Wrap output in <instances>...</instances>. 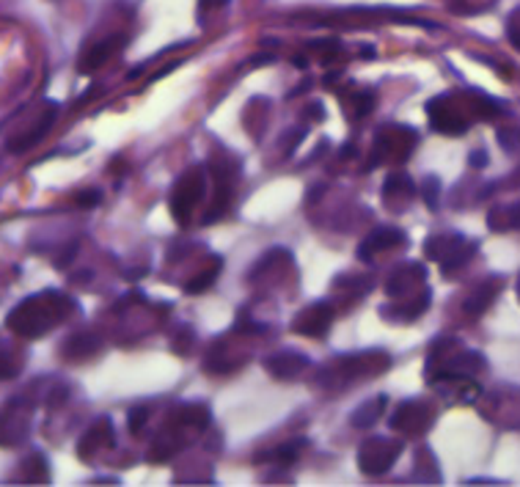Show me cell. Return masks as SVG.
<instances>
[{
  "label": "cell",
  "instance_id": "obj_1",
  "mask_svg": "<svg viewBox=\"0 0 520 487\" xmlns=\"http://www.w3.org/2000/svg\"><path fill=\"white\" fill-rule=\"evenodd\" d=\"M77 311V303L56 290L39 292L14 306L6 317V328L22 339H42L56 325L66 322Z\"/></svg>",
  "mask_w": 520,
  "mask_h": 487
},
{
  "label": "cell",
  "instance_id": "obj_2",
  "mask_svg": "<svg viewBox=\"0 0 520 487\" xmlns=\"http://www.w3.org/2000/svg\"><path fill=\"white\" fill-rule=\"evenodd\" d=\"M501 113L498 102L482 91L465 94H441L427 102V118L435 133L441 135H463L468 133L473 118H496Z\"/></svg>",
  "mask_w": 520,
  "mask_h": 487
},
{
  "label": "cell",
  "instance_id": "obj_3",
  "mask_svg": "<svg viewBox=\"0 0 520 487\" xmlns=\"http://www.w3.org/2000/svg\"><path fill=\"white\" fill-rule=\"evenodd\" d=\"M476 251H479V242L463 234H432L424 242V257L441 265L444 275H455V270L465 267Z\"/></svg>",
  "mask_w": 520,
  "mask_h": 487
},
{
  "label": "cell",
  "instance_id": "obj_4",
  "mask_svg": "<svg viewBox=\"0 0 520 487\" xmlns=\"http://www.w3.org/2000/svg\"><path fill=\"white\" fill-rule=\"evenodd\" d=\"M204 193H207V169L204 166H193L179 177V182L171 190V215L179 226L190 223L195 207L202 204Z\"/></svg>",
  "mask_w": 520,
  "mask_h": 487
},
{
  "label": "cell",
  "instance_id": "obj_5",
  "mask_svg": "<svg viewBox=\"0 0 520 487\" xmlns=\"http://www.w3.org/2000/svg\"><path fill=\"white\" fill-rule=\"evenodd\" d=\"M419 143V133L405 125H386L377 130L372 143V162L369 166H383V162H405Z\"/></svg>",
  "mask_w": 520,
  "mask_h": 487
},
{
  "label": "cell",
  "instance_id": "obj_6",
  "mask_svg": "<svg viewBox=\"0 0 520 487\" xmlns=\"http://www.w3.org/2000/svg\"><path fill=\"white\" fill-rule=\"evenodd\" d=\"M405 452L403 438H386V435H372L361 446H358V468L367 476H383L394 468L399 455Z\"/></svg>",
  "mask_w": 520,
  "mask_h": 487
},
{
  "label": "cell",
  "instance_id": "obj_7",
  "mask_svg": "<svg viewBox=\"0 0 520 487\" xmlns=\"http://www.w3.org/2000/svg\"><path fill=\"white\" fill-rule=\"evenodd\" d=\"M391 367V355L383 350H364V352H350V355H339L334 375H342L344 383H355V380H367V378H377Z\"/></svg>",
  "mask_w": 520,
  "mask_h": 487
},
{
  "label": "cell",
  "instance_id": "obj_8",
  "mask_svg": "<svg viewBox=\"0 0 520 487\" xmlns=\"http://www.w3.org/2000/svg\"><path fill=\"white\" fill-rule=\"evenodd\" d=\"M435 422L432 404L424 399H405L403 404H396V411L391 413L388 424L399 435H424Z\"/></svg>",
  "mask_w": 520,
  "mask_h": 487
},
{
  "label": "cell",
  "instance_id": "obj_9",
  "mask_svg": "<svg viewBox=\"0 0 520 487\" xmlns=\"http://www.w3.org/2000/svg\"><path fill=\"white\" fill-rule=\"evenodd\" d=\"M331 325H334V309L328 303H311L295 314L292 331L306 339H325Z\"/></svg>",
  "mask_w": 520,
  "mask_h": 487
},
{
  "label": "cell",
  "instance_id": "obj_10",
  "mask_svg": "<svg viewBox=\"0 0 520 487\" xmlns=\"http://www.w3.org/2000/svg\"><path fill=\"white\" fill-rule=\"evenodd\" d=\"M424 278H427V267L421 262L399 265L386 281V295L396 298V300H405V298L416 295L419 290H424Z\"/></svg>",
  "mask_w": 520,
  "mask_h": 487
},
{
  "label": "cell",
  "instance_id": "obj_11",
  "mask_svg": "<svg viewBox=\"0 0 520 487\" xmlns=\"http://www.w3.org/2000/svg\"><path fill=\"white\" fill-rule=\"evenodd\" d=\"M30 430V411L22 399L9 402L0 413V446H17L28 438Z\"/></svg>",
  "mask_w": 520,
  "mask_h": 487
},
{
  "label": "cell",
  "instance_id": "obj_12",
  "mask_svg": "<svg viewBox=\"0 0 520 487\" xmlns=\"http://www.w3.org/2000/svg\"><path fill=\"white\" fill-rule=\"evenodd\" d=\"M399 246H408V234L403 229H394V226H380L361 239V246H358V259L372 262L375 257H380L391 248H399Z\"/></svg>",
  "mask_w": 520,
  "mask_h": 487
},
{
  "label": "cell",
  "instance_id": "obj_13",
  "mask_svg": "<svg viewBox=\"0 0 520 487\" xmlns=\"http://www.w3.org/2000/svg\"><path fill=\"white\" fill-rule=\"evenodd\" d=\"M311 367V361L308 355L298 352V350H282V352H275L270 358H264V370L278 378V380H295L300 378L306 370Z\"/></svg>",
  "mask_w": 520,
  "mask_h": 487
},
{
  "label": "cell",
  "instance_id": "obj_14",
  "mask_svg": "<svg viewBox=\"0 0 520 487\" xmlns=\"http://www.w3.org/2000/svg\"><path fill=\"white\" fill-rule=\"evenodd\" d=\"M416 196V182L405 171H391L383 182V201L388 210H405Z\"/></svg>",
  "mask_w": 520,
  "mask_h": 487
},
{
  "label": "cell",
  "instance_id": "obj_15",
  "mask_svg": "<svg viewBox=\"0 0 520 487\" xmlns=\"http://www.w3.org/2000/svg\"><path fill=\"white\" fill-rule=\"evenodd\" d=\"M108 446H113V422L110 419H97L94 424H91V430L80 438V443H77V455L83 457V460H89V457H94L97 452H102V449H108Z\"/></svg>",
  "mask_w": 520,
  "mask_h": 487
},
{
  "label": "cell",
  "instance_id": "obj_16",
  "mask_svg": "<svg viewBox=\"0 0 520 487\" xmlns=\"http://www.w3.org/2000/svg\"><path fill=\"white\" fill-rule=\"evenodd\" d=\"M429 300H432V295H429V290L424 287L421 295L416 292V295H411V298H405V300H396V306H388V309H383L380 314H383L386 319H391V322H416V319L429 309Z\"/></svg>",
  "mask_w": 520,
  "mask_h": 487
},
{
  "label": "cell",
  "instance_id": "obj_17",
  "mask_svg": "<svg viewBox=\"0 0 520 487\" xmlns=\"http://www.w3.org/2000/svg\"><path fill=\"white\" fill-rule=\"evenodd\" d=\"M125 48V36H113V39H102V42H97L83 58H80V72L89 74V72H97L102 64H108L118 50Z\"/></svg>",
  "mask_w": 520,
  "mask_h": 487
},
{
  "label": "cell",
  "instance_id": "obj_18",
  "mask_svg": "<svg viewBox=\"0 0 520 487\" xmlns=\"http://www.w3.org/2000/svg\"><path fill=\"white\" fill-rule=\"evenodd\" d=\"M386 402H388V399H386L383 394H377V396L361 402V404H358V408L350 413V424H352L355 430H369V427H375L377 419H380L383 411H386Z\"/></svg>",
  "mask_w": 520,
  "mask_h": 487
},
{
  "label": "cell",
  "instance_id": "obj_19",
  "mask_svg": "<svg viewBox=\"0 0 520 487\" xmlns=\"http://www.w3.org/2000/svg\"><path fill=\"white\" fill-rule=\"evenodd\" d=\"M501 292V281L498 278H488V281H482L479 287L473 290V295L463 303V309H465V314L468 317H476V314H482L493 300H496V295Z\"/></svg>",
  "mask_w": 520,
  "mask_h": 487
},
{
  "label": "cell",
  "instance_id": "obj_20",
  "mask_svg": "<svg viewBox=\"0 0 520 487\" xmlns=\"http://www.w3.org/2000/svg\"><path fill=\"white\" fill-rule=\"evenodd\" d=\"M56 116H58V105H48V110L42 113V118H39V125L30 130V133H25V135H20L17 141H9V149L12 152H25V149H30L33 143H39V141H42L45 135H48V130H50V125H53V121H56Z\"/></svg>",
  "mask_w": 520,
  "mask_h": 487
},
{
  "label": "cell",
  "instance_id": "obj_21",
  "mask_svg": "<svg viewBox=\"0 0 520 487\" xmlns=\"http://www.w3.org/2000/svg\"><path fill=\"white\" fill-rule=\"evenodd\" d=\"M210 419H212L210 408H207V404H198V402L179 404L177 413H174V422H177L179 427H190V430H198V432L207 430Z\"/></svg>",
  "mask_w": 520,
  "mask_h": 487
},
{
  "label": "cell",
  "instance_id": "obj_22",
  "mask_svg": "<svg viewBox=\"0 0 520 487\" xmlns=\"http://www.w3.org/2000/svg\"><path fill=\"white\" fill-rule=\"evenodd\" d=\"M64 358L66 361H86L100 350V339L94 334H74L64 342Z\"/></svg>",
  "mask_w": 520,
  "mask_h": 487
},
{
  "label": "cell",
  "instance_id": "obj_23",
  "mask_svg": "<svg viewBox=\"0 0 520 487\" xmlns=\"http://www.w3.org/2000/svg\"><path fill=\"white\" fill-rule=\"evenodd\" d=\"M223 270V262L221 259H212V265L204 270V273H198V275H193L187 283H185V292L187 295H202V292H207L212 283H215V278H218V273Z\"/></svg>",
  "mask_w": 520,
  "mask_h": 487
},
{
  "label": "cell",
  "instance_id": "obj_24",
  "mask_svg": "<svg viewBox=\"0 0 520 487\" xmlns=\"http://www.w3.org/2000/svg\"><path fill=\"white\" fill-rule=\"evenodd\" d=\"M416 476L424 482V484H435L441 482V468H438L435 457L429 449H419L416 452Z\"/></svg>",
  "mask_w": 520,
  "mask_h": 487
},
{
  "label": "cell",
  "instance_id": "obj_25",
  "mask_svg": "<svg viewBox=\"0 0 520 487\" xmlns=\"http://www.w3.org/2000/svg\"><path fill=\"white\" fill-rule=\"evenodd\" d=\"M22 479L25 482H33V484H45L50 479V468H48V460L42 455H33L22 463Z\"/></svg>",
  "mask_w": 520,
  "mask_h": 487
},
{
  "label": "cell",
  "instance_id": "obj_26",
  "mask_svg": "<svg viewBox=\"0 0 520 487\" xmlns=\"http://www.w3.org/2000/svg\"><path fill=\"white\" fill-rule=\"evenodd\" d=\"M375 100H377V94L369 91V89L355 91L352 100H350V116H352V118H364V116L375 108Z\"/></svg>",
  "mask_w": 520,
  "mask_h": 487
},
{
  "label": "cell",
  "instance_id": "obj_27",
  "mask_svg": "<svg viewBox=\"0 0 520 487\" xmlns=\"http://www.w3.org/2000/svg\"><path fill=\"white\" fill-rule=\"evenodd\" d=\"M25 358L14 355V350H0V380H12L20 375Z\"/></svg>",
  "mask_w": 520,
  "mask_h": 487
},
{
  "label": "cell",
  "instance_id": "obj_28",
  "mask_svg": "<svg viewBox=\"0 0 520 487\" xmlns=\"http://www.w3.org/2000/svg\"><path fill=\"white\" fill-rule=\"evenodd\" d=\"M490 215L504 218V221H498L496 226H490V229H496V231H504V229H520V201H517V204H512V207L493 210Z\"/></svg>",
  "mask_w": 520,
  "mask_h": 487
},
{
  "label": "cell",
  "instance_id": "obj_29",
  "mask_svg": "<svg viewBox=\"0 0 520 487\" xmlns=\"http://www.w3.org/2000/svg\"><path fill=\"white\" fill-rule=\"evenodd\" d=\"M419 193H421L424 204H427L429 210H438V196H441V182H438L435 177H427V179L421 182Z\"/></svg>",
  "mask_w": 520,
  "mask_h": 487
},
{
  "label": "cell",
  "instance_id": "obj_30",
  "mask_svg": "<svg viewBox=\"0 0 520 487\" xmlns=\"http://www.w3.org/2000/svg\"><path fill=\"white\" fill-rule=\"evenodd\" d=\"M190 350H193V331L187 328V325H182V328L177 331V336H174V352L187 355Z\"/></svg>",
  "mask_w": 520,
  "mask_h": 487
},
{
  "label": "cell",
  "instance_id": "obj_31",
  "mask_svg": "<svg viewBox=\"0 0 520 487\" xmlns=\"http://www.w3.org/2000/svg\"><path fill=\"white\" fill-rule=\"evenodd\" d=\"M300 449H303V440H298V443H290V446H282V449L275 452V460L282 463V465H292V463L298 460Z\"/></svg>",
  "mask_w": 520,
  "mask_h": 487
},
{
  "label": "cell",
  "instance_id": "obj_32",
  "mask_svg": "<svg viewBox=\"0 0 520 487\" xmlns=\"http://www.w3.org/2000/svg\"><path fill=\"white\" fill-rule=\"evenodd\" d=\"M507 36H509V42L515 50H520V6L509 14L507 20Z\"/></svg>",
  "mask_w": 520,
  "mask_h": 487
},
{
  "label": "cell",
  "instance_id": "obj_33",
  "mask_svg": "<svg viewBox=\"0 0 520 487\" xmlns=\"http://www.w3.org/2000/svg\"><path fill=\"white\" fill-rule=\"evenodd\" d=\"M146 422H149V411H146V408H133V411L127 413V427H130L133 435H138V432L146 427Z\"/></svg>",
  "mask_w": 520,
  "mask_h": 487
},
{
  "label": "cell",
  "instance_id": "obj_34",
  "mask_svg": "<svg viewBox=\"0 0 520 487\" xmlns=\"http://www.w3.org/2000/svg\"><path fill=\"white\" fill-rule=\"evenodd\" d=\"M498 143H501L507 152L517 149V146H520V130H501V133H498Z\"/></svg>",
  "mask_w": 520,
  "mask_h": 487
},
{
  "label": "cell",
  "instance_id": "obj_35",
  "mask_svg": "<svg viewBox=\"0 0 520 487\" xmlns=\"http://www.w3.org/2000/svg\"><path fill=\"white\" fill-rule=\"evenodd\" d=\"M102 201V193L100 190H83V193H77V204L80 207H97Z\"/></svg>",
  "mask_w": 520,
  "mask_h": 487
},
{
  "label": "cell",
  "instance_id": "obj_36",
  "mask_svg": "<svg viewBox=\"0 0 520 487\" xmlns=\"http://www.w3.org/2000/svg\"><path fill=\"white\" fill-rule=\"evenodd\" d=\"M223 6H229V0H198V14H210Z\"/></svg>",
  "mask_w": 520,
  "mask_h": 487
},
{
  "label": "cell",
  "instance_id": "obj_37",
  "mask_svg": "<svg viewBox=\"0 0 520 487\" xmlns=\"http://www.w3.org/2000/svg\"><path fill=\"white\" fill-rule=\"evenodd\" d=\"M468 162H471L473 169H485V166H488V154H485V152H473V154L468 157Z\"/></svg>",
  "mask_w": 520,
  "mask_h": 487
},
{
  "label": "cell",
  "instance_id": "obj_38",
  "mask_svg": "<svg viewBox=\"0 0 520 487\" xmlns=\"http://www.w3.org/2000/svg\"><path fill=\"white\" fill-rule=\"evenodd\" d=\"M306 116H308L311 121H323V118H325V110H323V105H319V102H314L311 110H306Z\"/></svg>",
  "mask_w": 520,
  "mask_h": 487
},
{
  "label": "cell",
  "instance_id": "obj_39",
  "mask_svg": "<svg viewBox=\"0 0 520 487\" xmlns=\"http://www.w3.org/2000/svg\"><path fill=\"white\" fill-rule=\"evenodd\" d=\"M517 298H520V281H517Z\"/></svg>",
  "mask_w": 520,
  "mask_h": 487
}]
</instances>
